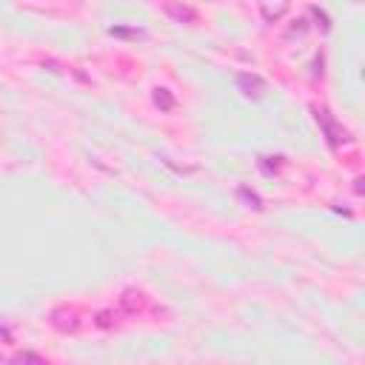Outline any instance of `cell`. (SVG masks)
I'll use <instances>...</instances> for the list:
<instances>
[{
	"label": "cell",
	"mask_w": 365,
	"mask_h": 365,
	"mask_svg": "<svg viewBox=\"0 0 365 365\" xmlns=\"http://www.w3.org/2000/svg\"><path fill=\"white\" fill-rule=\"evenodd\" d=\"M234 86H237V91H240L242 97H248V100H259V97H265V91H268V83H265L259 74H254V71H240V74L234 77Z\"/></svg>",
	"instance_id": "cell-1"
},
{
	"label": "cell",
	"mask_w": 365,
	"mask_h": 365,
	"mask_svg": "<svg viewBox=\"0 0 365 365\" xmlns=\"http://www.w3.org/2000/svg\"><path fill=\"white\" fill-rule=\"evenodd\" d=\"M48 322H51L60 334H74V331L80 328V314H77V308H71V305H57V308L48 314Z\"/></svg>",
	"instance_id": "cell-2"
},
{
	"label": "cell",
	"mask_w": 365,
	"mask_h": 365,
	"mask_svg": "<svg viewBox=\"0 0 365 365\" xmlns=\"http://www.w3.org/2000/svg\"><path fill=\"white\" fill-rule=\"evenodd\" d=\"M317 120H319V125H322V131H325V137H328L331 145H339V143L348 140V134L342 131V125H336L328 111H317Z\"/></svg>",
	"instance_id": "cell-3"
},
{
	"label": "cell",
	"mask_w": 365,
	"mask_h": 365,
	"mask_svg": "<svg viewBox=\"0 0 365 365\" xmlns=\"http://www.w3.org/2000/svg\"><path fill=\"white\" fill-rule=\"evenodd\" d=\"M163 11L174 20V23H197V9L185 6V3H165Z\"/></svg>",
	"instance_id": "cell-4"
},
{
	"label": "cell",
	"mask_w": 365,
	"mask_h": 365,
	"mask_svg": "<svg viewBox=\"0 0 365 365\" xmlns=\"http://www.w3.org/2000/svg\"><path fill=\"white\" fill-rule=\"evenodd\" d=\"M120 305L125 308V314H137V311H143V294L134 288H125L120 297Z\"/></svg>",
	"instance_id": "cell-5"
},
{
	"label": "cell",
	"mask_w": 365,
	"mask_h": 365,
	"mask_svg": "<svg viewBox=\"0 0 365 365\" xmlns=\"http://www.w3.org/2000/svg\"><path fill=\"white\" fill-rule=\"evenodd\" d=\"M151 100H154V106L160 108V111H174V106H177V100H174V94L168 91V88H154V94H151Z\"/></svg>",
	"instance_id": "cell-6"
},
{
	"label": "cell",
	"mask_w": 365,
	"mask_h": 365,
	"mask_svg": "<svg viewBox=\"0 0 365 365\" xmlns=\"http://www.w3.org/2000/svg\"><path fill=\"white\" fill-rule=\"evenodd\" d=\"M285 11H288V3H259V14H262L268 23L279 20Z\"/></svg>",
	"instance_id": "cell-7"
},
{
	"label": "cell",
	"mask_w": 365,
	"mask_h": 365,
	"mask_svg": "<svg viewBox=\"0 0 365 365\" xmlns=\"http://www.w3.org/2000/svg\"><path fill=\"white\" fill-rule=\"evenodd\" d=\"M9 365H48V362L40 354H34V351H20V354H14L9 359Z\"/></svg>",
	"instance_id": "cell-8"
},
{
	"label": "cell",
	"mask_w": 365,
	"mask_h": 365,
	"mask_svg": "<svg viewBox=\"0 0 365 365\" xmlns=\"http://www.w3.org/2000/svg\"><path fill=\"white\" fill-rule=\"evenodd\" d=\"M237 197H240V200H245V202H248L251 208H262L259 197H257V194H254L251 188H245V185H240V188H237Z\"/></svg>",
	"instance_id": "cell-9"
},
{
	"label": "cell",
	"mask_w": 365,
	"mask_h": 365,
	"mask_svg": "<svg viewBox=\"0 0 365 365\" xmlns=\"http://www.w3.org/2000/svg\"><path fill=\"white\" fill-rule=\"evenodd\" d=\"M308 14H314L317 20H319V26H322V31H328L331 29V20H328V14L319 9V6H308Z\"/></svg>",
	"instance_id": "cell-10"
},
{
	"label": "cell",
	"mask_w": 365,
	"mask_h": 365,
	"mask_svg": "<svg viewBox=\"0 0 365 365\" xmlns=\"http://www.w3.org/2000/svg\"><path fill=\"white\" fill-rule=\"evenodd\" d=\"M111 34H117V37H143L145 31L143 29H108Z\"/></svg>",
	"instance_id": "cell-11"
},
{
	"label": "cell",
	"mask_w": 365,
	"mask_h": 365,
	"mask_svg": "<svg viewBox=\"0 0 365 365\" xmlns=\"http://www.w3.org/2000/svg\"><path fill=\"white\" fill-rule=\"evenodd\" d=\"M97 325L108 328V325H111V311H100V314H97Z\"/></svg>",
	"instance_id": "cell-12"
},
{
	"label": "cell",
	"mask_w": 365,
	"mask_h": 365,
	"mask_svg": "<svg viewBox=\"0 0 365 365\" xmlns=\"http://www.w3.org/2000/svg\"><path fill=\"white\" fill-rule=\"evenodd\" d=\"M0 365H9V359H3V356H0Z\"/></svg>",
	"instance_id": "cell-13"
}]
</instances>
